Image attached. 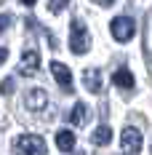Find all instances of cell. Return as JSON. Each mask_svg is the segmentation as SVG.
Returning a JSON list of instances; mask_svg holds the SVG:
<instances>
[{
  "label": "cell",
  "instance_id": "3",
  "mask_svg": "<svg viewBox=\"0 0 152 155\" xmlns=\"http://www.w3.org/2000/svg\"><path fill=\"white\" fill-rule=\"evenodd\" d=\"M109 32L118 43H128L134 35H136V21L131 16H115L112 24H109Z\"/></svg>",
  "mask_w": 152,
  "mask_h": 155
},
{
  "label": "cell",
  "instance_id": "15",
  "mask_svg": "<svg viewBox=\"0 0 152 155\" xmlns=\"http://www.w3.org/2000/svg\"><path fill=\"white\" fill-rule=\"evenodd\" d=\"M21 3H24V5H35L37 0H21Z\"/></svg>",
  "mask_w": 152,
  "mask_h": 155
},
{
  "label": "cell",
  "instance_id": "12",
  "mask_svg": "<svg viewBox=\"0 0 152 155\" xmlns=\"http://www.w3.org/2000/svg\"><path fill=\"white\" fill-rule=\"evenodd\" d=\"M91 142L96 144V147H104V144H109V142H112V128H109L107 123L99 126V128L91 134Z\"/></svg>",
  "mask_w": 152,
  "mask_h": 155
},
{
  "label": "cell",
  "instance_id": "7",
  "mask_svg": "<svg viewBox=\"0 0 152 155\" xmlns=\"http://www.w3.org/2000/svg\"><path fill=\"white\" fill-rule=\"evenodd\" d=\"M24 104H27V110H32V112H40V110L48 104V94L43 91V88H32V91L27 94V99H24Z\"/></svg>",
  "mask_w": 152,
  "mask_h": 155
},
{
  "label": "cell",
  "instance_id": "14",
  "mask_svg": "<svg viewBox=\"0 0 152 155\" xmlns=\"http://www.w3.org/2000/svg\"><path fill=\"white\" fill-rule=\"evenodd\" d=\"M96 3H99V5H112L115 0H96Z\"/></svg>",
  "mask_w": 152,
  "mask_h": 155
},
{
  "label": "cell",
  "instance_id": "11",
  "mask_svg": "<svg viewBox=\"0 0 152 155\" xmlns=\"http://www.w3.org/2000/svg\"><path fill=\"white\" fill-rule=\"evenodd\" d=\"M112 83H115L118 88H125V91H131V88H134V75H131V70L120 67V70L112 75Z\"/></svg>",
  "mask_w": 152,
  "mask_h": 155
},
{
  "label": "cell",
  "instance_id": "6",
  "mask_svg": "<svg viewBox=\"0 0 152 155\" xmlns=\"http://www.w3.org/2000/svg\"><path fill=\"white\" fill-rule=\"evenodd\" d=\"M51 72H53V80L59 83L61 91L72 94V72H70V67H64L61 62H51Z\"/></svg>",
  "mask_w": 152,
  "mask_h": 155
},
{
  "label": "cell",
  "instance_id": "4",
  "mask_svg": "<svg viewBox=\"0 0 152 155\" xmlns=\"http://www.w3.org/2000/svg\"><path fill=\"white\" fill-rule=\"evenodd\" d=\"M120 144H123V153L136 155L139 150H141V134H139V128L125 126V128H123V134H120Z\"/></svg>",
  "mask_w": 152,
  "mask_h": 155
},
{
  "label": "cell",
  "instance_id": "16",
  "mask_svg": "<svg viewBox=\"0 0 152 155\" xmlns=\"http://www.w3.org/2000/svg\"><path fill=\"white\" fill-rule=\"evenodd\" d=\"M77 155H83V153H77Z\"/></svg>",
  "mask_w": 152,
  "mask_h": 155
},
{
  "label": "cell",
  "instance_id": "10",
  "mask_svg": "<svg viewBox=\"0 0 152 155\" xmlns=\"http://www.w3.org/2000/svg\"><path fill=\"white\" fill-rule=\"evenodd\" d=\"M56 147H59L61 153H72L75 150V134L72 131H56Z\"/></svg>",
  "mask_w": 152,
  "mask_h": 155
},
{
  "label": "cell",
  "instance_id": "1",
  "mask_svg": "<svg viewBox=\"0 0 152 155\" xmlns=\"http://www.w3.org/2000/svg\"><path fill=\"white\" fill-rule=\"evenodd\" d=\"M16 155H46V139L37 137V134H21L19 139L14 142Z\"/></svg>",
  "mask_w": 152,
  "mask_h": 155
},
{
  "label": "cell",
  "instance_id": "5",
  "mask_svg": "<svg viewBox=\"0 0 152 155\" xmlns=\"http://www.w3.org/2000/svg\"><path fill=\"white\" fill-rule=\"evenodd\" d=\"M37 70H40V54H37L35 48L24 51V54H21V62H19V72L24 78H35Z\"/></svg>",
  "mask_w": 152,
  "mask_h": 155
},
{
  "label": "cell",
  "instance_id": "2",
  "mask_svg": "<svg viewBox=\"0 0 152 155\" xmlns=\"http://www.w3.org/2000/svg\"><path fill=\"white\" fill-rule=\"evenodd\" d=\"M88 48H91V38H88V32L83 27V21L72 19V24H70V51L75 56H83Z\"/></svg>",
  "mask_w": 152,
  "mask_h": 155
},
{
  "label": "cell",
  "instance_id": "9",
  "mask_svg": "<svg viewBox=\"0 0 152 155\" xmlns=\"http://www.w3.org/2000/svg\"><path fill=\"white\" fill-rule=\"evenodd\" d=\"M83 86H86L91 94H99V91H102V72H99V70H86Z\"/></svg>",
  "mask_w": 152,
  "mask_h": 155
},
{
  "label": "cell",
  "instance_id": "13",
  "mask_svg": "<svg viewBox=\"0 0 152 155\" xmlns=\"http://www.w3.org/2000/svg\"><path fill=\"white\" fill-rule=\"evenodd\" d=\"M67 3H70V0H48V11H51V14H61V11L67 8Z\"/></svg>",
  "mask_w": 152,
  "mask_h": 155
},
{
  "label": "cell",
  "instance_id": "8",
  "mask_svg": "<svg viewBox=\"0 0 152 155\" xmlns=\"http://www.w3.org/2000/svg\"><path fill=\"white\" fill-rule=\"evenodd\" d=\"M88 118H91V110H88L86 102H77L75 107H72V112H70V123L72 126H86Z\"/></svg>",
  "mask_w": 152,
  "mask_h": 155
}]
</instances>
